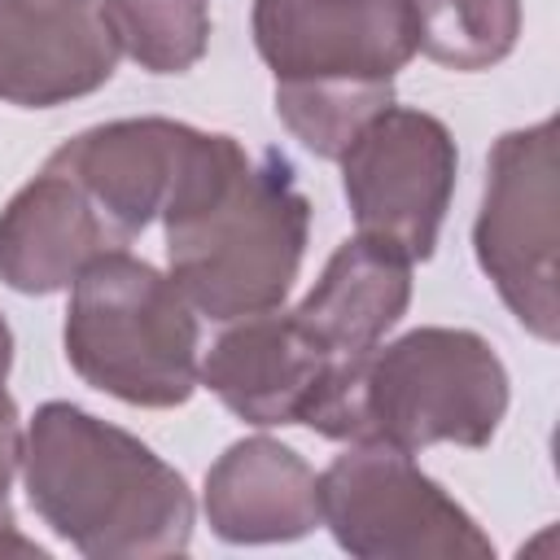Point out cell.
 <instances>
[{
  "label": "cell",
  "mask_w": 560,
  "mask_h": 560,
  "mask_svg": "<svg viewBox=\"0 0 560 560\" xmlns=\"http://www.w3.org/2000/svg\"><path fill=\"white\" fill-rule=\"evenodd\" d=\"M22 486L35 516L88 560H162L192 542L197 503L184 472L74 402L35 407Z\"/></svg>",
  "instance_id": "cell-2"
},
{
  "label": "cell",
  "mask_w": 560,
  "mask_h": 560,
  "mask_svg": "<svg viewBox=\"0 0 560 560\" xmlns=\"http://www.w3.org/2000/svg\"><path fill=\"white\" fill-rule=\"evenodd\" d=\"M61 341L79 381L127 407H184L201 385L192 302L127 249H109L74 276Z\"/></svg>",
  "instance_id": "cell-5"
},
{
  "label": "cell",
  "mask_w": 560,
  "mask_h": 560,
  "mask_svg": "<svg viewBox=\"0 0 560 560\" xmlns=\"http://www.w3.org/2000/svg\"><path fill=\"white\" fill-rule=\"evenodd\" d=\"M162 228L179 293L197 315L228 324L284 306L302 271L311 201L280 149L249 153L228 131H197Z\"/></svg>",
  "instance_id": "cell-1"
},
{
  "label": "cell",
  "mask_w": 560,
  "mask_h": 560,
  "mask_svg": "<svg viewBox=\"0 0 560 560\" xmlns=\"http://www.w3.org/2000/svg\"><path fill=\"white\" fill-rule=\"evenodd\" d=\"M354 232L411 262L433 258L451 210L459 149L438 114L389 105L337 158Z\"/></svg>",
  "instance_id": "cell-8"
},
{
  "label": "cell",
  "mask_w": 560,
  "mask_h": 560,
  "mask_svg": "<svg viewBox=\"0 0 560 560\" xmlns=\"http://www.w3.org/2000/svg\"><path fill=\"white\" fill-rule=\"evenodd\" d=\"M109 249L122 245L114 241L96 206L66 171L48 162L0 210V280L13 293L26 298L61 293L92 258Z\"/></svg>",
  "instance_id": "cell-12"
},
{
  "label": "cell",
  "mask_w": 560,
  "mask_h": 560,
  "mask_svg": "<svg viewBox=\"0 0 560 560\" xmlns=\"http://www.w3.org/2000/svg\"><path fill=\"white\" fill-rule=\"evenodd\" d=\"M192 136L197 127L175 118H114L70 136L48 153V166L66 171L83 188L114 241L127 249L153 219H162Z\"/></svg>",
  "instance_id": "cell-10"
},
{
  "label": "cell",
  "mask_w": 560,
  "mask_h": 560,
  "mask_svg": "<svg viewBox=\"0 0 560 560\" xmlns=\"http://www.w3.org/2000/svg\"><path fill=\"white\" fill-rule=\"evenodd\" d=\"M118 44L96 0H0V105L52 109L114 79Z\"/></svg>",
  "instance_id": "cell-9"
},
{
  "label": "cell",
  "mask_w": 560,
  "mask_h": 560,
  "mask_svg": "<svg viewBox=\"0 0 560 560\" xmlns=\"http://www.w3.org/2000/svg\"><path fill=\"white\" fill-rule=\"evenodd\" d=\"M22 446H26V433H22V416H18V402L13 394L4 389V376H0V556L4 551H35L44 556V547H35L31 538L18 534V521H13V477L22 468Z\"/></svg>",
  "instance_id": "cell-17"
},
{
  "label": "cell",
  "mask_w": 560,
  "mask_h": 560,
  "mask_svg": "<svg viewBox=\"0 0 560 560\" xmlns=\"http://www.w3.org/2000/svg\"><path fill=\"white\" fill-rule=\"evenodd\" d=\"M315 481L319 525L359 560H494V542L468 508L398 446L346 442Z\"/></svg>",
  "instance_id": "cell-7"
},
{
  "label": "cell",
  "mask_w": 560,
  "mask_h": 560,
  "mask_svg": "<svg viewBox=\"0 0 560 560\" xmlns=\"http://www.w3.org/2000/svg\"><path fill=\"white\" fill-rule=\"evenodd\" d=\"M9 368H13V328L0 315V376H9Z\"/></svg>",
  "instance_id": "cell-18"
},
{
  "label": "cell",
  "mask_w": 560,
  "mask_h": 560,
  "mask_svg": "<svg viewBox=\"0 0 560 560\" xmlns=\"http://www.w3.org/2000/svg\"><path fill=\"white\" fill-rule=\"evenodd\" d=\"M477 267L494 284L516 324L538 337H560L556 249H560V153L556 118L503 131L486 158L481 206L472 223Z\"/></svg>",
  "instance_id": "cell-6"
},
{
  "label": "cell",
  "mask_w": 560,
  "mask_h": 560,
  "mask_svg": "<svg viewBox=\"0 0 560 560\" xmlns=\"http://www.w3.org/2000/svg\"><path fill=\"white\" fill-rule=\"evenodd\" d=\"M411 258L398 249L350 236L332 249L311 293L289 311L328 359H354L385 341L411 302Z\"/></svg>",
  "instance_id": "cell-14"
},
{
  "label": "cell",
  "mask_w": 560,
  "mask_h": 560,
  "mask_svg": "<svg viewBox=\"0 0 560 560\" xmlns=\"http://www.w3.org/2000/svg\"><path fill=\"white\" fill-rule=\"evenodd\" d=\"M332 363L337 359H328L306 328L276 306L228 319L201 359V385L245 424H302Z\"/></svg>",
  "instance_id": "cell-11"
},
{
  "label": "cell",
  "mask_w": 560,
  "mask_h": 560,
  "mask_svg": "<svg viewBox=\"0 0 560 560\" xmlns=\"http://www.w3.org/2000/svg\"><path fill=\"white\" fill-rule=\"evenodd\" d=\"M101 18L140 70L184 74L210 48V4L206 0H96Z\"/></svg>",
  "instance_id": "cell-15"
},
{
  "label": "cell",
  "mask_w": 560,
  "mask_h": 560,
  "mask_svg": "<svg viewBox=\"0 0 560 560\" xmlns=\"http://www.w3.org/2000/svg\"><path fill=\"white\" fill-rule=\"evenodd\" d=\"M249 31L276 118L328 162L394 105V74L420 52L411 0H254Z\"/></svg>",
  "instance_id": "cell-4"
},
{
  "label": "cell",
  "mask_w": 560,
  "mask_h": 560,
  "mask_svg": "<svg viewBox=\"0 0 560 560\" xmlns=\"http://www.w3.org/2000/svg\"><path fill=\"white\" fill-rule=\"evenodd\" d=\"M201 508L214 538L232 547L298 542L319 525V481L293 446L258 433L210 464Z\"/></svg>",
  "instance_id": "cell-13"
},
{
  "label": "cell",
  "mask_w": 560,
  "mask_h": 560,
  "mask_svg": "<svg viewBox=\"0 0 560 560\" xmlns=\"http://www.w3.org/2000/svg\"><path fill=\"white\" fill-rule=\"evenodd\" d=\"M420 52L446 70H490L521 39V0H411Z\"/></svg>",
  "instance_id": "cell-16"
},
{
  "label": "cell",
  "mask_w": 560,
  "mask_h": 560,
  "mask_svg": "<svg viewBox=\"0 0 560 560\" xmlns=\"http://www.w3.org/2000/svg\"><path fill=\"white\" fill-rule=\"evenodd\" d=\"M508 368L481 332L424 324L337 359L302 424L328 442H385L407 455L433 442L477 451L508 416Z\"/></svg>",
  "instance_id": "cell-3"
}]
</instances>
